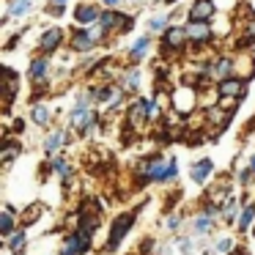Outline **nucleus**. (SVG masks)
I'll use <instances>...</instances> for the list:
<instances>
[{
	"instance_id": "10",
	"label": "nucleus",
	"mask_w": 255,
	"mask_h": 255,
	"mask_svg": "<svg viewBox=\"0 0 255 255\" xmlns=\"http://www.w3.org/2000/svg\"><path fill=\"white\" fill-rule=\"evenodd\" d=\"M72 124L80 129V132H85V129L94 124V113H88L85 107H77V110H74V116H72Z\"/></svg>"
},
{
	"instance_id": "12",
	"label": "nucleus",
	"mask_w": 255,
	"mask_h": 255,
	"mask_svg": "<svg viewBox=\"0 0 255 255\" xmlns=\"http://www.w3.org/2000/svg\"><path fill=\"white\" fill-rule=\"evenodd\" d=\"M231 72H233V63L228 61V58H222V61H217L214 66L209 69V74H214L217 80H225V77H231Z\"/></svg>"
},
{
	"instance_id": "34",
	"label": "nucleus",
	"mask_w": 255,
	"mask_h": 255,
	"mask_svg": "<svg viewBox=\"0 0 255 255\" xmlns=\"http://www.w3.org/2000/svg\"><path fill=\"white\" fill-rule=\"evenodd\" d=\"M247 30H250V39H255V22H253V25H250V28H247Z\"/></svg>"
},
{
	"instance_id": "24",
	"label": "nucleus",
	"mask_w": 255,
	"mask_h": 255,
	"mask_svg": "<svg viewBox=\"0 0 255 255\" xmlns=\"http://www.w3.org/2000/svg\"><path fill=\"white\" fill-rule=\"evenodd\" d=\"M33 121H36V124H47V121H50V113H47V107H36V110H33Z\"/></svg>"
},
{
	"instance_id": "30",
	"label": "nucleus",
	"mask_w": 255,
	"mask_h": 255,
	"mask_svg": "<svg viewBox=\"0 0 255 255\" xmlns=\"http://www.w3.org/2000/svg\"><path fill=\"white\" fill-rule=\"evenodd\" d=\"M159 28H165V19H162V17L151 19V30H159Z\"/></svg>"
},
{
	"instance_id": "6",
	"label": "nucleus",
	"mask_w": 255,
	"mask_h": 255,
	"mask_svg": "<svg viewBox=\"0 0 255 255\" xmlns=\"http://www.w3.org/2000/svg\"><path fill=\"white\" fill-rule=\"evenodd\" d=\"M220 96H242V91H244V85H242V80L239 77H225V80H220Z\"/></svg>"
},
{
	"instance_id": "25",
	"label": "nucleus",
	"mask_w": 255,
	"mask_h": 255,
	"mask_svg": "<svg viewBox=\"0 0 255 255\" xmlns=\"http://www.w3.org/2000/svg\"><path fill=\"white\" fill-rule=\"evenodd\" d=\"M137 85H140L137 72H129V74H127V88H137Z\"/></svg>"
},
{
	"instance_id": "26",
	"label": "nucleus",
	"mask_w": 255,
	"mask_h": 255,
	"mask_svg": "<svg viewBox=\"0 0 255 255\" xmlns=\"http://www.w3.org/2000/svg\"><path fill=\"white\" fill-rule=\"evenodd\" d=\"M39 211H41V206H39V203H33V209H30L28 214H25V220H22V222H33L36 217H39Z\"/></svg>"
},
{
	"instance_id": "1",
	"label": "nucleus",
	"mask_w": 255,
	"mask_h": 255,
	"mask_svg": "<svg viewBox=\"0 0 255 255\" xmlns=\"http://www.w3.org/2000/svg\"><path fill=\"white\" fill-rule=\"evenodd\" d=\"M143 170H145V176H148V178L165 181V178H173L178 173V165H176V162H165V159H154V162H145Z\"/></svg>"
},
{
	"instance_id": "19",
	"label": "nucleus",
	"mask_w": 255,
	"mask_h": 255,
	"mask_svg": "<svg viewBox=\"0 0 255 255\" xmlns=\"http://www.w3.org/2000/svg\"><path fill=\"white\" fill-rule=\"evenodd\" d=\"M0 231L6 233V236H11V233H14V217H11V209L3 211V220H0Z\"/></svg>"
},
{
	"instance_id": "36",
	"label": "nucleus",
	"mask_w": 255,
	"mask_h": 255,
	"mask_svg": "<svg viewBox=\"0 0 255 255\" xmlns=\"http://www.w3.org/2000/svg\"><path fill=\"white\" fill-rule=\"evenodd\" d=\"M52 3H66V0H52Z\"/></svg>"
},
{
	"instance_id": "4",
	"label": "nucleus",
	"mask_w": 255,
	"mask_h": 255,
	"mask_svg": "<svg viewBox=\"0 0 255 255\" xmlns=\"http://www.w3.org/2000/svg\"><path fill=\"white\" fill-rule=\"evenodd\" d=\"M214 17V3L211 0H195L192 8H189V19H200V22H206V19Z\"/></svg>"
},
{
	"instance_id": "2",
	"label": "nucleus",
	"mask_w": 255,
	"mask_h": 255,
	"mask_svg": "<svg viewBox=\"0 0 255 255\" xmlns=\"http://www.w3.org/2000/svg\"><path fill=\"white\" fill-rule=\"evenodd\" d=\"M129 225H132V214H121L116 222H113V233H110V239H107V250H116L118 247V242L127 236Z\"/></svg>"
},
{
	"instance_id": "7",
	"label": "nucleus",
	"mask_w": 255,
	"mask_h": 255,
	"mask_svg": "<svg viewBox=\"0 0 255 255\" xmlns=\"http://www.w3.org/2000/svg\"><path fill=\"white\" fill-rule=\"evenodd\" d=\"M63 41V30L61 28H47L44 36H41V50L44 52H52L58 44Z\"/></svg>"
},
{
	"instance_id": "22",
	"label": "nucleus",
	"mask_w": 255,
	"mask_h": 255,
	"mask_svg": "<svg viewBox=\"0 0 255 255\" xmlns=\"http://www.w3.org/2000/svg\"><path fill=\"white\" fill-rule=\"evenodd\" d=\"M30 3L33 0H14V6H11V17H19V14H25L30 8Z\"/></svg>"
},
{
	"instance_id": "9",
	"label": "nucleus",
	"mask_w": 255,
	"mask_h": 255,
	"mask_svg": "<svg viewBox=\"0 0 255 255\" xmlns=\"http://www.w3.org/2000/svg\"><path fill=\"white\" fill-rule=\"evenodd\" d=\"M187 28H167L165 30V47H181L187 41Z\"/></svg>"
},
{
	"instance_id": "8",
	"label": "nucleus",
	"mask_w": 255,
	"mask_h": 255,
	"mask_svg": "<svg viewBox=\"0 0 255 255\" xmlns=\"http://www.w3.org/2000/svg\"><path fill=\"white\" fill-rule=\"evenodd\" d=\"M96 39H99V33H96V30H94V33H88V30H80L77 39H74V50H77V52H88L91 47L96 44Z\"/></svg>"
},
{
	"instance_id": "31",
	"label": "nucleus",
	"mask_w": 255,
	"mask_h": 255,
	"mask_svg": "<svg viewBox=\"0 0 255 255\" xmlns=\"http://www.w3.org/2000/svg\"><path fill=\"white\" fill-rule=\"evenodd\" d=\"M178 225H181L178 217H170V220H167V228H170V231H178Z\"/></svg>"
},
{
	"instance_id": "15",
	"label": "nucleus",
	"mask_w": 255,
	"mask_h": 255,
	"mask_svg": "<svg viewBox=\"0 0 255 255\" xmlns=\"http://www.w3.org/2000/svg\"><path fill=\"white\" fill-rule=\"evenodd\" d=\"M30 77H33L36 83L47 77V61H44V58H36V61L30 63Z\"/></svg>"
},
{
	"instance_id": "14",
	"label": "nucleus",
	"mask_w": 255,
	"mask_h": 255,
	"mask_svg": "<svg viewBox=\"0 0 255 255\" xmlns=\"http://www.w3.org/2000/svg\"><path fill=\"white\" fill-rule=\"evenodd\" d=\"M63 143H66V132H55V134H50V137H47L44 151H47V154H52V151H58Z\"/></svg>"
},
{
	"instance_id": "27",
	"label": "nucleus",
	"mask_w": 255,
	"mask_h": 255,
	"mask_svg": "<svg viewBox=\"0 0 255 255\" xmlns=\"http://www.w3.org/2000/svg\"><path fill=\"white\" fill-rule=\"evenodd\" d=\"M52 167H55V173H61V176H69V165L63 159H55V165H52Z\"/></svg>"
},
{
	"instance_id": "37",
	"label": "nucleus",
	"mask_w": 255,
	"mask_h": 255,
	"mask_svg": "<svg viewBox=\"0 0 255 255\" xmlns=\"http://www.w3.org/2000/svg\"><path fill=\"white\" fill-rule=\"evenodd\" d=\"M253 173H255V156H253Z\"/></svg>"
},
{
	"instance_id": "18",
	"label": "nucleus",
	"mask_w": 255,
	"mask_h": 255,
	"mask_svg": "<svg viewBox=\"0 0 255 255\" xmlns=\"http://www.w3.org/2000/svg\"><path fill=\"white\" fill-rule=\"evenodd\" d=\"M118 96H121V91H118V88H102L99 91V102H105V105H116Z\"/></svg>"
},
{
	"instance_id": "20",
	"label": "nucleus",
	"mask_w": 255,
	"mask_h": 255,
	"mask_svg": "<svg viewBox=\"0 0 255 255\" xmlns=\"http://www.w3.org/2000/svg\"><path fill=\"white\" fill-rule=\"evenodd\" d=\"M253 217H255V206H244L242 217H239V228H242V231H247L250 222H253Z\"/></svg>"
},
{
	"instance_id": "17",
	"label": "nucleus",
	"mask_w": 255,
	"mask_h": 255,
	"mask_svg": "<svg viewBox=\"0 0 255 255\" xmlns=\"http://www.w3.org/2000/svg\"><path fill=\"white\" fill-rule=\"evenodd\" d=\"M22 247H25V233L22 231L11 233V239H8V250H11L14 255H19V253H22Z\"/></svg>"
},
{
	"instance_id": "32",
	"label": "nucleus",
	"mask_w": 255,
	"mask_h": 255,
	"mask_svg": "<svg viewBox=\"0 0 255 255\" xmlns=\"http://www.w3.org/2000/svg\"><path fill=\"white\" fill-rule=\"evenodd\" d=\"M233 214H236V203H228V209H225V217H228V220H231Z\"/></svg>"
},
{
	"instance_id": "5",
	"label": "nucleus",
	"mask_w": 255,
	"mask_h": 255,
	"mask_svg": "<svg viewBox=\"0 0 255 255\" xmlns=\"http://www.w3.org/2000/svg\"><path fill=\"white\" fill-rule=\"evenodd\" d=\"M187 36H189L192 41H200V44H203V41L211 39V30H209V25H206V22H200V19H192V22L187 25Z\"/></svg>"
},
{
	"instance_id": "21",
	"label": "nucleus",
	"mask_w": 255,
	"mask_h": 255,
	"mask_svg": "<svg viewBox=\"0 0 255 255\" xmlns=\"http://www.w3.org/2000/svg\"><path fill=\"white\" fill-rule=\"evenodd\" d=\"M209 228H211V214L206 211L203 217H198V220H195V231H198V233H209Z\"/></svg>"
},
{
	"instance_id": "3",
	"label": "nucleus",
	"mask_w": 255,
	"mask_h": 255,
	"mask_svg": "<svg viewBox=\"0 0 255 255\" xmlns=\"http://www.w3.org/2000/svg\"><path fill=\"white\" fill-rule=\"evenodd\" d=\"M88 244H91V236H85L83 231H77V233H72V236L66 239V244H63V255H80V253L88 250Z\"/></svg>"
},
{
	"instance_id": "16",
	"label": "nucleus",
	"mask_w": 255,
	"mask_h": 255,
	"mask_svg": "<svg viewBox=\"0 0 255 255\" xmlns=\"http://www.w3.org/2000/svg\"><path fill=\"white\" fill-rule=\"evenodd\" d=\"M145 113H148V102L145 99H140V102H134V107L129 110V118H132L134 124H140L145 118Z\"/></svg>"
},
{
	"instance_id": "13",
	"label": "nucleus",
	"mask_w": 255,
	"mask_h": 255,
	"mask_svg": "<svg viewBox=\"0 0 255 255\" xmlns=\"http://www.w3.org/2000/svg\"><path fill=\"white\" fill-rule=\"evenodd\" d=\"M211 167H214V165H211V159H200L198 165H192V178H195L198 184L206 181V176L211 173Z\"/></svg>"
},
{
	"instance_id": "33",
	"label": "nucleus",
	"mask_w": 255,
	"mask_h": 255,
	"mask_svg": "<svg viewBox=\"0 0 255 255\" xmlns=\"http://www.w3.org/2000/svg\"><path fill=\"white\" fill-rule=\"evenodd\" d=\"M228 247H231V242H228V239H222V242H220V253H228Z\"/></svg>"
},
{
	"instance_id": "11",
	"label": "nucleus",
	"mask_w": 255,
	"mask_h": 255,
	"mask_svg": "<svg viewBox=\"0 0 255 255\" xmlns=\"http://www.w3.org/2000/svg\"><path fill=\"white\" fill-rule=\"evenodd\" d=\"M99 17H102V14L96 11L94 6H80L77 11H74V19H77V22H83V25H91V22H96Z\"/></svg>"
},
{
	"instance_id": "29",
	"label": "nucleus",
	"mask_w": 255,
	"mask_h": 255,
	"mask_svg": "<svg viewBox=\"0 0 255 255\" xmlns=\"http://www.w3.org/2000/svg\"><path fill=\"white\" fill-rule=\"evenodd\" d=\"M47 11H50L52 17H61V14H63V6H61V3H50V8H47Z\"/></svg>"
},
{
	"instance_id": "28",
	"label": "nucleus",
	"mask_w": 255,
	"mask_h": 255,
	"mask_svg": "<svg viewBox=\"0 0 255 255\" xmlns=\"http://www.w3.org/2000/svg\"><path fill=\"white\" fill-rule=\"evenodd\" d=\"M14 156H17V145H8V148H6V154H3V162L8 165V162H11Z\"/></svg>"
},
{
	"instance_id": "23",
	"label": "nucleus",
	"mask_w": 255,
	"mask_h": 255,
	"mask_svg": "<svg viewBox=\"0 0 255 255\" xmlns=\"http://www.w3.org/2000/svg\"><path fill=\"white\" fill-rule=\"evenodd\" d=\"M145 47H148V39H137V41H134V47H132V55L134 58H143L145 55Z\"/></svg>"
},
{
	"instance_id": "35",
	"label": "nucleus",
	"mask_w": 255,
	"mask_h": 255,
	"mask_svg": "<svg viewBox=\"0 0 255 255\" xmlns=\"http://www.w3.org/2000/svg\"><path fill=\"white\" fill-rule=\"evenodd\" d=\"M105 3H107V6H116V3H118V0H105Z\"/></svg>"
}]
</instances>
